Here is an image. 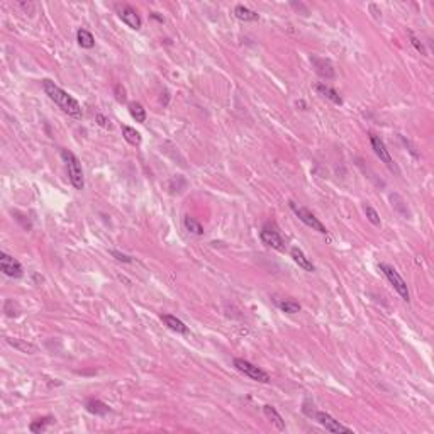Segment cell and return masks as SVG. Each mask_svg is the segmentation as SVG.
<instances>
[{
  "mask_svg": "<svg viewBox=\"0 0 434 434\" xmlns=\"http://www.w3.org/2000/svg\"><path fill=\"white\" fill-rule=\"evenodd\" d=\"M43 88L48 97L63 110L65 114L75 117V119L82 117V105H80L78 100L73 98L68 92H65L63 88H60L54 82H51V80H43Z\"/></svg>",
  "mask_w": 434,
  "mask_h": 434,
  "instance_id": "cell-1",
  "label": "cell"
},
{
  "mask_svg": "<svg viewBox=\"0 0 434 434\" xmlns=\"http://www.w3.org/2000/svg\"><path fill=\"white\" fill-rule=\"evenodd\" d=\"M61 158H63L66 170H68V178L72 182V185L75 187L76 190H83L85 187V178H83V170L82 165H80V160L75 156L70 149H61Z\"/></svg>",
  "mask_w": 434,
  "mask_h": 434,
  "instance_id": "cell-2",
  "label": "cell"
},
{
  "mask_svg": "<svg viewBox=\"0 0 434 434\" xmlns=\"http://www.w3.org/2000/svg\"><path fill=\"white\" fill-rule=\"evenodd\" d=\"M380 270L384 271V275L387 277V280L390 282V285L393 287V289H395V292L399 293L400 297H402V300L409 302V300H410L409 289H407V283H406V280H404L402 277H400L399 271H397L393 266H390V265H385V263L380 265Z\"/></svg>",
  "mask_w": 434,
  "mask_h": 434,
  "instance_id": "cell-3",
  "label": "cell"
},
{
  "mask_svg": "<svg viewBox=\"0 0 434 434\" xmlns=\"http://www.w3.org/2000/svg\"><path fill=\"white\" fill-rule=\"evenodd\" d=\"M234 366H236L241 373H244L246 377H249L255 382H260V384H268V382H270V375H268L266 371L261 370L260 366L253 365V363L246 362V360H242V358L234 360Z\"/></svg>",
  "mask_w": 434,
  "mask_h": 434,
  "instance_id": "cell-4",
  "label": "cell"
},
{
  "mask_svg": "<svg viewBox=\"0 0 434 434\" xmlns=\"http://www.w3.org/2000/svg\"><path fill=\"white\" fill-rule=\"evenodd\" d=\"M260 238L265 244L277 249V251H283V249H285V241H283L280 231L277 229L275 224H265L260 231Z\"/></svg>",
  "mask_w": 434,
  "mask_h": 434,
  "instance_id": "cell-5",
  "label": "cell"
},
{
  "mask_svg": "<svg viewBox=\"0 0 434 434\" xmlns=\"http://www.w3.org/2000/svg\"><path fill=\"white\" fill-rule=\"evenodd\" d=\"M290 209H292L293 214L299 217V219L302 220L305 226L312 227V229L317 231V233H321V234H326V233H327V229H326L324 224H322L321 220L317 219V217L312 214L311 211H307V209H304V207H299V205H297L295 202H290Z\"/></svg>",
  "mask_w": 434,
  "mask_h": 434,
  "instance_id": "cell-6",
  "label": "cell"
},
{
  "mask_svg": "<svg viewBox=\"0 0 434 434\" xmlns=\"http://www.w3.org/2000/svg\"><path fill=\"white\" fill-rule=\"evenodd\" d=\"M116 9H117V16H119V19L122 21L124 24H127L131 29H134V31L141 29L143 22H141L139 14L136 12V9H132V7L127 5V3H119Z\"/></svg>",
  "mask_w": 434,
  "mask_h": 434,
  "instance_id": "cell-7",
  "label": "cell"
},
{
  "mask_svg": "<svg viewBox=\"0 0 434 434\" xmlns=\"http://www.w3.org/2000/svg\"><path fill=\"white\" fill-rule=\"evenodd\" d=\"M0 268H2L3 273L10 278H21L22 275H24L22 265L16 258L7 255V253H2V255H0Z\"/></svg>",
  "mask_w": 434,
  "mask_h": 434,
  "instance_id": "cell-8",
  "label": "cell"
},
{
  "mask_svg": "<svg viewBox=\"0 0 434 434\" xmlns=\"http://www.w3.org/2000/svg\"><path fill=\"white\" fill-rule=\"evenodd\" d=\"M312 415H314V419L322 426V428H326V431H329V433H351V429L346 428V426H343L339 421H336L334 417H331L327 412H314Z\"/></svg>",
  "mask_w": 434,
  "mask_h": 434,
  "instance_id": "cell-9",
  "label": "cell"
},
{
  "mask_svg": "<svg viewBox=\"0 0 434 434\" xmlns=\"http://www.w3.org/2000/svg\"><path fill=\"white\" fill-rule=\"evenodd\" d=\"M370 143H371V148H373L375 154L380 158V161H384L388 168H392V170H393V168H395V165H393V160H392L390 153H388L387 146H385V143L375 134L370 136Z\"/></svg>",
  "mask_w": 434,
  "mask_h": 434,
  "instance_id": "cell-10",
  "label": "cell"
},
{
  "mask_svg": "<svg viewBox=\"0 0 434 434\" xmlns=\"http://www.w3.org/2000/svg\"><path fill=\"white\" fill-rule=\"evenodd\" d=\"M311 63L314 65L315 72H317V75L324 76V78H334V68L333 65H331V61L324 60V58H317V56H312L311 58Z\"/></svg>",
  "mask_w": 434,
  "mask_h": 434,
  "instance_id": "cell-11",
  "label": "cell"
},
{
  "mask_svg": "<svg viewBox=\"0 0 434 434\" xmlns=\"http://www.w3.org/2000/svg\"><path fill=\"white\" fill-rule=\"evenodd\" d=\"M290 255H292L293 261H295V263L299 265L302 270H305V271H314L315 270V266L312 265V261L305 256V253L300 248H297V246H295V248H292V249H290Z\"/></svg>",
  "mask_w": 434,
  "mask_h": 434,
  "instance_id": "cell-12",
  "label": "cell"
},
{
  "mask_svg": "<svg viewBox=\"0 0 434 434\" xmlns=\"http://www.w3.org/2000/svg\"><path fill=\"white\" fill-rule=\"evenodd\" d=\"M315 90H317V94H319V95L326 97L327 100H331V102H333V104H336V105H341V104H343V98L339 97V94H338V92L334 90V88L327 87V85H324V83H317V85H315Z\"/></svg>",
  "mask_w": 434,
  "mask_h": 434,
  "instance_id": "cell-13",
  "label": "cell"
},
{
  "mask_svg": "<svg viewBox=\"0 0 434 434\" xmlns=\"http://www.w3.org/2000/svg\"><path fill=\"white\" fill-rule=\"evenodd\" d=\"M161 321L165 322L168 327H170L171 331H175V333H180V334H187L189 333V329H187V326L183 324L180 319H176L175 315L171 314H163L161 315Z\"/></svg>",
  "mask_w": 434,
  "mask_h": 434,
  "instance_id": "cell-14",
  "label": "cell"
},
{
  "mask_svg": "<svg viewBox=\"0 0 434 434\" xmlns=\"http://www.w3.org/2000/svg\"><path fill=\"white\" fill-rule=\"evenodd\" d=\"M263 412L265 415H266V419H270L271 424L277 426V429H280V431H283L285 429V421H283V417L280 414H278V410L275 409V407L271 406H265L263 407Z\"/></svg>",
  "mask_w": 434,
  "mask_h": 434,
  "instance_id": "cell-15",
  "label": "cell"
},
{
  "mask_svg": "<svg viewBox=\"0 0 434 434\" xmlns=\"http://www.w3.org/2000/svg\"><path fill=\"white\" fill-rule=\"evenodd\" d=\"M234 16L238 17L239 21L242 22H253V21H258V14L255 10L248 9L244 5H236L234 7Z\"/></svg>",
  "mask_w": 434,
  "mask_h": 434,
  "instance_id": "cell-16",
  "label": "cell"
},
{
  "mask_svg": "<svg viewBox=\"0 0 434 434\" xmlns=\"http://www.w3.org/2000/svg\"><path fill=\"white\" fill-rule=\"evenodd\" d=\"M87 410L95 415H105L110 412V407L107 406V404L100 402V400H95V399H90L88 402L85 404Z\"/></svg>",
  "mask_w": 434,
  "mask_h": 434,
  "instance_id": "cell-17",
  "label": "cell"
},
{
  "mask_svg": "<svg viewBox=\"0 0 434 434\" xmlns=\"http://www.w3.org/2000/svg\"><path fill=\"white\" fill-rule=\"evenodd\" d=\"M76 41H78V44L82 48H85V49H92V48L95 46L94 36H92V32H88L87 29H78V32H76Z\"/></svg>",
  "mask_w": 434,
  "mask_h": 434,
  "instance_id": "cell-18",
  "label": "cell"
},
{
  "mask_svg": "<svg viewBox=\"0 0 434 434\" xmlns=\"http://www.w3.org/2000/svg\"><path fill=\"white\" fill-rule=\"evenodd\" d=\"M183 224H185V227H187V231H189V233L195 234V236H202V234H204V226H202L197 219H193V217L185 216Z\"/></svg>",
  "mask_w": 434,
  "mask_h": 434,
  "instance_id": "cell-19",
  "label": "cell"
},
{
  "mask_svg": "<svg viewBox=\"0 0 434 434\" xmlns=\"http://www.w3.org/2000/svg\"><path fill=\"white\" fill-rule=\"evenodd\" d=\"M122 136L129 145L132 146H138L141 145V134L131 126H122Z\"/></svg>",
  "mask_w": 434,
  "mask_h": 434,
  "instance_id": "cell-20",
  "label": "cell"
},
{
  "mask_svg": "<svg viewBox=\"0 0 434 434\" xmlns=\"http://www.w3.org/2000/svg\"><path fill=\"white\" fill-rule=\"evenodd\" d=\"M129 112H131L132 119H134L136 122H145V121H146V109L143 107L139 102H131V104H129Z\"/></svg>",
  "mask_w": 434,
  "mask_h": 434,
  "instance_id": "cell-21",
  "label": "cell"
},
{
  "mask_svg": "<svg viewBox=\"0 0 434 434\" xmlns=\"http://www.w3.org/2000/svg\"><path fill=\"white\" fill-rule=\"evenodd\" d=\"M51 422H53V417H51V415H46V417L32 421L31 426H29V429H31V433H44Z\"/></svg>",
  "mask_w": 434,
  "mask_h": 434,
  "instance_id": "cell-22",
  "label": "cell"
},
{
  "mask_svg": "<svg viewBox=\"0 0 434 434\" xmlns=\"http://www.w3.org/2000/svg\"><path fill=\"white\" fill-rule=\"evenodd\" d=\"M7 343L16 349H19V351H22V353H27V355H32V353H36V349H38L34 344L24 343V341H21V339H7Z\"/></svg>",
  "mask_w": 434,
  "mask_h": 434,
  "instance_id": "cell-23",
  "label": "cell"
},
{
  "mask_svg": "<svg viewBox=\"0 0 434 434\" xmlns=\"http://www.w3.org/2000/svg\"><path fill=\"white\" fill-rule=\"evenodd\" d=\"M277 304L283 312H287V314H297V312L300 311V304L295 302V300H280V302H277Z\"/></svg>",
  "mask_w": 434,
  "mask_h": 434,
  "instance_id": "cell-24",
  "label": "cell"
},
{
  "mask_svg": "<svg viewBox=\"0 0 434 434\" xmlns=\"http://www.w3.org/2000/svg\"><path fill=\"white\" fill-rule=\"evenodd\" d=\"M365 214H366V219H368L373 226H380V216H378V212L375 211L371 205H365Z\"/></svg>",
  "mask_w": 434,
  "mask_h": 434,
  "instance_id": "cell-25",
  "label": "cell"
},
{
  "mask_svg": "<svg viewBox=\"0 0 434 434\" xmlns=\"http://www.w3.org/2000/svg\"><path fill=\"white\" fill-rule=\"evenodd\" d=\"M410 43H412V44H414V48H415V49H417V51H419V53H422V54H424V56H426V54H428V51H426L424 44H422L421 41H419V39H417V38H414V36H410Z\"/></svg>",
  "mask_w": 434,
  "mask_h": 434,
  "instance_id": "cell-26",
  "label": "cell"
},
{
  "mask_svg": "<svg viewBox=\"0 0 434 434\" xmlns=\"http://www.w3.org/2000/svg\"><path fill=\"white\" fill-rule=\"evenodd\" d=\"M95 121H97L102 127H110V121L107 119V117L102 116V114H97V116H95Z\"/></svg>",
  "mask_w": 434,
  "mask_h": 434,
  "instance_id": "cell-27",
  "label": "cell"
},
{
  "mask_svg": "<svg viewBox=\"0 0 434 434\" xmlns=\"http://www.w3.org/2000/svg\"><path fill=\"white\" fill-rule=\"evenodd\" d=\"M112 256L116 260H119V261H124V263H131V258L129 256H126V255H122V253H119V251H112Z\"/></svg>",
  "mask_w": 434,
  "mask_h": 434,
  "instance_id": "cell-28",
  "label": "cell"
},
{
  "mask_svg": "<svg viewBox=\"0 0 434 434\" xmlns=\"http://www.w3.org/2000/svg\"><path fill=\"white\" fill-rule=\"evenodd\" d=\"M116 94H117L116 97H117V100H119V102H124V100H126V95H124V94H126V92H124V88L121 87V85H117V87H116Z\"/></svg>",
  "mask_w": 434,
  "mask_h": 434,
  "instance_id": "cell-29",
  "label": "cell"
},
{
  "mask_svg": "<svg viewBox=\"0 0 434 434\" xmlns=\"http://www.w3.org/2000/svg\"><path fill=\"white\" fill-rule=\"evenodd\" d=\"M151 17H153V19H156V21H161V22H163V17L156 16V14H151Z\"/></svg>",
  "mask_w": 434,
  "mask_h": 434,
  "instance_id": "cell-30",
  "label": "cell"
}]
</instances>
